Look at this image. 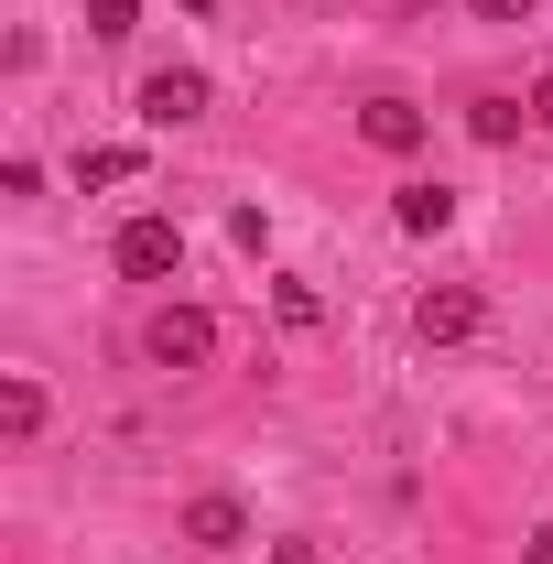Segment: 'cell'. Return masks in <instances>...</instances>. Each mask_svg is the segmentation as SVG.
I'll return each instance as SVG.
<instances>
[{
    "label": "cell",
    "instance_id": "30bf717a",
    "mask_svg": "<svg viewBox=\"0 0 553 564\" xmlns=\"http://www.w3.org/2000/svg\"><path fill=\"white\" fill-rule=\"evenodd\" d=\"M131 174H141L131 141H98V152H76V185H131Z\"/></svg>",
    "mask_w": 553,
    "mask_h": 564
},
{
    "label": "cell",
    "instance_id": "5b68a950",
    "mask_svg": "<svg viewBox=\"0 0 553 564\" xmlns=\"http://www.w3.org/2000/svg\"><path fill=\"white\" fill-rule=\"evenodd\" d=\"M185 543H196V554H239V543H250V510H239L228 489L185 499Z\"/></svg>",
    "mask_w": 553,
    "mask_h": 564
},
{
    "label": "cell",
    "instance_id": "6da1fadb",
    "mask_svg": "<svg viewBox=\"0 0 553 564\" xmlns=\"http://www.w3.org/2000/svg\"><path fill=\"white\" fill-rule=\"evenodd\" d=\"M141 358H152V369H207V358H217V315H207V304H152Z\"/></svg>",
    "mask_w": 553,
    "mask_h": 564
},
{
    "label": "cell",
    "instance_id": "9c48e42d",
    "mask_svg": "<svg viewBox=\"0 0 553 564\" xmlns=\"http://www.w3.org/2000/svg\"><path fill=\"white\" fill-rule=\"evenodd\" d=\"M0 434H11V445L44 434V380H0Z\"/></svg>",
    "mask_w": 553,
    "mask_h": 564
},
{
    "label": "cell",
    "instance_id": "5bb4252c",
    "mask_svg": "<svg viewBox=\"0 0 553 564\" xmlns=\"http://www.w3.org/2000/svg\"><path fill=\"white\" fill-rule=\"evenodd\" d=\"M532 120H543V131H553V76H543V87H532Z\"/></svg>",
    "mask_w": 553,
    "mask_h": 564
},
{
    "label": "cell",
    "instance_id": "52a82bcc",
    "mask_svg": "<svg viewBox=\"0 0 553 564\" xmlns=\"http://www.w3.org/2000/svg\"><path fill=\"white\" fill-rule=\"evenodd\" d=\"M391 217H402L413 239H445V228H456V185H402V196H391Z\"/></svg>",
    "mask_w": 553,
    "mask_h": 564
},
{
    "label": "cell",
    "instance_id": "ba28073f",
    "mask_svg": "<svg viewBox=\"0 0 553 564\" xmlns=\"http://www.w3.org/2000/svg\"><path fill=\"white\" fill-rule=\"evenodd\" d=\"M521 120H532V98H467V131H478L488 152H510V141H521Z\"/></svg>",
    "mask_w": 553,
    "mask_h": 564
},
{
    "label": "cell",
    "instance_id": "9a60e30c",
    "mask_svg": "<svg viewBox=\"0 0 553 564\" xmlns=\"http://www.w3.org/2000/svg\"><path fill=\"white\" fill-rule=\"evenodd\" d=\"M185 11H217V0H185Z\"/></svg>",
    "mask_w": 553,
    "mask_h": 564
},
{
    "label": "cell",
    "instance_id": "3957f363",
    "mask_svg": "<svg viewBox=\"0 0 553 564\" xmlns=\"http://www.w3.org/2000/svg\"><path fill=\"white\" fill-rule=\"evenodd\" d=\"M109 261H120L131 282H174L185 272V228H174V217H131V228L109 239Z\"/></svg>",
    "mask_w": 553,
    "mask_h": 564
},
{
    "label": "cell",
    "instance_id": "8992f818",
    "mask_svg": "<svg viewBox=\"0 0 553 564\" xmlns=\"http://www.w3.org/2000/svg\"><path fill=\"white\" fill-rule=\"evenodd\" d=\"M423 131H434V120H423L413 98H369V109H358V141H369V152H391V163L423 152Z\"/></svg>",
    "mask_w": 553,
    "mask_h": 564
},
{
    "label": "cell",
    "instance_id": "7a4b0ae2",
    "mask_svg": "<svg viewBox=\"0 0 553 564\" xmlns=\"http://www.w3.org/2000/svg\"><path fill=\"white\" fill-rule=\"evenodd\" d=\"M478 326H488V293H478V282H434V293L413 304V337H423V348H467Z\"/></svg>",
    "mask_w": 553,
    "mask_h": 564
},
{
    "label": "cell",
    "instance_id": "4fadbf2b",
    "mask_svg": "<svg viewBox=\"0 0 553 564\" xmlns=\"http://www.w3.org/2000/svg\"><path fill=\"white\" fill-rule=\"evenodd\" d=\"M521 554H532V564H553V521H532V543H521Z\"/></svg>",
    "mask_w": 553,
    "mask_h": 564
},
{
    "label": "cell",
    "instance_id": "8fae6325",
    "mask_svg": "<svg viewBox=\"0 0 553 564\" xmlns=\"http://www.w3.org/2000/svg\"><path fill=\"white\" fill-rule=\"evenodd\" d=\"M131 22H141V0H87V33H98V44H120Z\"/></svg>",
    "mask_w": 553,
    "mask_h": 564
},
{
    "label": "cell",
    "instance_id": "7c38bea8",
    "mask_svg": "<svg viewBox=\"0 0 553 564\" xmlns=\"http://www.w3.org/2000/svg\"><path fill=\"white\" fill-rule=\"evenodd\" d=\"M478 22H532V0H467Z\"/></svg>",
    "mask_w": 553,
    "mask_h": 564
},
{
    "label": "cell",
    "instance_id": "277c9868",
    "mask_svg": "<svg viewBox=\"0 0 553 564\" xmlns=\"http://www.w3.org/2000/svg\"><path fill=\"white\" fill-rule=\"evenodd\" d=\"M141 120H152V131L207 120V76H196V66H152V76H141Z\"/></svg>",
    "mask_w": 553,
    "mask_h": 564
}]
</instances>
